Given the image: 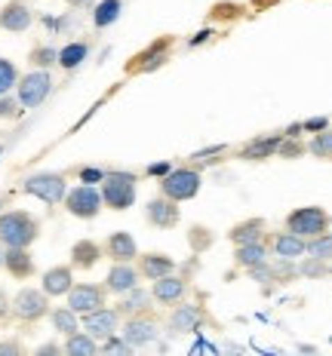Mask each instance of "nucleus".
Instances as JSON below:
<instances>
[{
  "label": "nucleus",
  "instance_id": "1",
  "mask_svg": "<svg viewBox=\"0 0 332 356\" xmlns=\"http://www.w3.org/2000/svg\"><path fill=\"white\" fill-rule=\"evenodd\" d=\"M37 236H40V221H37L34 215H28L22 209L0 215V243H3L6 249L10 246H31Z\"/></svg>",
  "mask_w": 332,
  "mask_h": 356
},
{
  "label": "nucleus",
  "instance_id": "2",
  "mask_svg": "<svg viewBox=\"0 0 332 356\" xmlns=\"http://www.w3.org/2000/svg\"><path fill=\"white\" fill-rule=\"evenodd\" d=\"M136 184L139 178L132 172H105L102 178V203L114 212H127L136 203Z\"/></svg>",
  "mask_w": 332,
  "mask_h": 356
},
{
  "label": "nucleus",
  "instance_id": "3",
  "mask_svg": "<svg viewBox=\"0 0 332 356\" xmlns=\"http://www.w3.org/2000/svg\"><path fill=\"white\" fill-rule=\"evenodd\" d=\"M200 184H203L200 169H194V166L169 169V172L160 178V194L175 200V203H184V200H194L200 194Z\"/></svg>",
  "mask_w": 332,
  "mask_h": 356
},
{
  "label": "nucleus",
  "instance_id": "4",
  "mask_svg": "<svg viewBox=\"0 0 332 356\" xmlns=\"http://www.w3.org/2000/svg\"><path fill=\"white\" fill-rule=\"evenodd\" d=\"M332 215L323 209V206H301V209H292L286 215V231L301 236V240H311V236L329 231Z\"/></svg>",
  "mask_w": 332,
  "mask_h": 356
},
{
  "label": "nucleus",
  "instance_id": "5",
  "mask_svg": "<svg viewBox=\"0 0 332 356\" xmlns=\"http://www.w3.org/2000/svg\"><path fill=\"white\" fill-rule=\"evenodd\" d=\"M25 194L56 206L65 200V194H68V181H65L62 172H37V175L25 178Z\"/></svg>",
  "mask_w": 332,
  "mask_h": 356
},
{
  "label": "nucleus",
  "instance_id": "6",
  "mask_svg": "<svg viewBox=\"0 0 332 356\" xmlns=\"http://www.w3.org/2000/svg\"><path fill=\"white\" fill-rule=\"evenodd\" d=\"M16 92H19L22 108H40L47 102V95L53 92V77H49L47 68H37L31 74H25V77H19Z\"/></svg>",
  "mask_w": 332,
  "mask_h": 356
},
{
  "label": "nucleus",
  "instance_id": "7",
  "mask_svg": "<svg viewBox=\"0 0 332 356\" xmlns=\"http://www.w3.org/2000/svg\"><path fill=\"white\" fill-rule=\"evenodd\" d=\"M102 191H95L93 184H77L65 194V209H68L74 218H95L102 212Z\"/></svg>",
  "mask_w": 332,
  "mask_h": 356
},
{
  "label": "nucleus",
  "instance_id": "8",
  "mask_svg": "<svg viewBox=\"0 0 332 356\" xmlns=\"http://www.w3.org/2000/svg\"><path fill=\"white\" fill-rule=\"evenodd\" d=\"M13 314L22 323H37L49 314V295L43 289H22L13 301Z\"/></svg>",
  "mask_w": 332,
  "mask_h": 356
},
{
  "label": "nucleus",
  "instance_id": "9",
  "mask_svg": "<svg viewBox=\"0 0 332 356\" xmlns=\"http://www.w3.org/2000/svg\"><path fill=\"white\" fill-rule=\"evenodd\" d=\"M105 295L108 289L105 286H95V283H80V286H71L68 289V307L74 314H93V310L105 307Z\"/></svg>",
  "mask_w": 332,
  "mask_h": 356
},
{
  "label": "nucleus",
  "instance_id": "10",
  "mask_svg": "<svg viewBox=\"0 0 332 356\" xmlns=\"http://www.w3.org/2000/svg\"><path fill=\"white\" fill-rule=\"evenodd\" d=\"M145 215H148V221H151L154 227H160V231H173L175 225L182 221V212H179V203L175 200H169V197H154L151 203L145 206Z\"/></svg>",
  "mask_w": 332,
  "mask_h": 356
},
{
  "label": "nucleus",
  "instance_id": "11",
  "mask_svg": "<svg viewBox=\"0 0 332 356\" xmlns=\"http://www.w3.org/2000/svg\"><path fill=\"white\" fill-rule=\"evenodd\" d=\"M157 335H160L157 323L148 320V316H142V314L129 316L127 325H123V341H127L129 347H148V344L157 341Z\"/></svg>",
  "mask_w": 332,
  "mask_h": 356
},
{
  "label": "nucleus",
  "instance_id": "12",
  "mask_svg": "<svg viewBox=\"0 0 332 356\" xmlns=\"http://www.w3.org/2000/svg\"><path fill=\"white\" fill-rule=\"evenodd\" d=\"M31 22H34V13L25 0H6L3 10H0V28H3V31H13V34L28 31Z\"/></svg>",
  "mask_w": 332,
  "mask_h": 356
},
{
  "label": "nucleus",
  "instance_id": "13",
  "mask_svg": "<svg viewBox=\"0 0 332 356\" xmlns=\"http://www.w3.org/2000/svg\"><path fill=\"white\" fill-rule=\"evenodd\" d=\"M184 292H188V283H184L182 277H175V273L157 277V280H154V286H151V298L157 304H166V307L179 304L184 298Z\"/></svg>",
  "mask_w": 332,
  "mask_h": 356
},
{
  "label": "nucleus",
  "instance_id": "14",
  "mask_svg": "<svg viewBox=\"0 0 332 356\" xmlns=\"http://www.w3.org/2000/svg\"><path fill=\"white\" fill-rule=\"evenodd\" d=\"M120 325V310H108V307H99L93 314H84V329L90 332L93 338H111Z\"/></svg>",
  "mask_w": 332,
  "mask_h": 356
},
{
  "label": "nucleus",
  "instance_id": "15",
  "mask_svg": "<svg viewBox=\"0 0 332 356\" xmlns=\"http://www.w3.org/2000/svg\"><path fill=\"white\" fill-rule=\"evenodd\" d=\"M203 325V310L197 307V304H182L173 310V316H169V329L175 332V335H191V332H197Z\"/></svg>",
  "mask_w": 332,
  "mask_h": 356
},
{
  "label": "nucleus",
  "instance_id": "16",
  "mask_svg": "<svg viewBox=\"0 0 332 356\" xmlns=\"http://www.w3.org/2000/svg\"><path fill=\"white\" fill-rule=\"evenodd\" d=\"M136 286H139V270L136 267H132L129 261H114V267H111L108 277H105L108 292L123 295V292H129V289H136Z\"/></svg>",
  "mask_w": 332,
  "mask_h": 356
},
{
  "label": "nucleus",
  "instance_id": "17",
  "mask_svg": "<svg viewBox=\"0 0 332 356\" xmlns=\"http://www.w3.org/2000/svg\"><path fill=\"white\" fill-rule=\"evenodd\" d=\"M166 273H175V261L166 252H145V255H139V277L154 283L157 277H166Z\"/></svg>",
  "mask_w": 332,
  "mask_h": 356
},
{
  "label": "nucleus",
  "instance_id": "18",
  "mask_svg": "<svg viewBox=\"0 0 332 356\" xmlns=\"http://www.w3.org/2000/svg\"><path fill=\"white\" fill-rule=\"evenodd\" d=\"M3 267L10 277L16 280H28L34 273V258L31 252H28V246H10L3 252Z\"/></svg>",
  "mask_w": 332,
  "mask_h": 356
},
{
  "label": "nucleus",
  "instance_id": "19",
  "mask_svg": "<svg viewBox=\"0 0 332 356\" xmlns=\"http://www.w3.org/2000/svg\"><path fill=\"white\" fill-rule=\"evenodd\" d=\"M105 255L114 258V261H136L139 246H136V240H132V234H127V231L111 234L105 240Z\"/></svg>",
  "mask_w": 332,
  "mask_h": 356
},
{
  "label": "nucleus",
  "instance_id": "20",
  "mask_svg": "<svg viewBox=\"0 0 332 356\" xmlns=\"http://www.w3.org/2000/svg\"><path fill=\"white\" fill-rule=\"evenodd\" d=\"M74 286V277H71V267L58 264V267H49L40 280V289L49 295V298H58V295H68V289Z\"/></svg>",
  "mask_w": 332,
  "mask_h": 356
},
{
  "label": "nucleus",
  "instance_id": "21",
  "mask_svg": "<svg viewBox=\"0 0 332 356\" xmlns=\"http://www.w3.org/2000/svg\"><path fill=\"white\" fill-rule=\"evenodd\" d=\"M234 261H237V267H243V270L264 264V261H268V246H264V240L240 243V246H234Z\"/></svg>",
  "mask_w": 332,
  "mask_h": 356
},
{
  "label": "nucleus",
  "instance_id": "22",
  "mask_svg": "<svg viewBox=\"0 0 332 356\" xmlns=\"http://www.w3.org/2000/svg\"><path fill=\"white\" fill-rule=\"evenodd\" d=\"M274 255L283 258V261H295V258L308 255V240H301V236H295L290 231L277 234L274 236Z\"/></svg>",
  "mask_w": 332,
  "mask_h": 356
},
{
  "label": "nucleus",
  "instance_id": "23",
  "mask_svg": "<svg viewBox=\"0 0 332 356\" xmlns=\"http://www.w3.org/2000/svg\"><path fill=\"white\" fill-rule=\"evenodd\" d=\"M264 231H268L264 218H246V221H240V225H234L231 231H228V240H231L234 246H240V243H255V240L264 236Z\"/></svg>",
  "mask_w": 332,
  "mask_h": 356
},
{
  "label": "nucleus",
  "instance_id": "24",
  "mask_svg": "<svg viewBox=\"0 0 332 356\" xmlns=\"http://www.w3.org/2000/svg\"><path fill=\"white\" fill-rule=\"evenodd\" d=\"M102 261V246L93 240H80L71 246V264L80 267V270H90V267H95Z\"/></svg>",
  "mask_w": 332,
  "mask_h": 356
},
{
  "label": "nucleus",
  "instance_id": "25",
  "mask_svg": "<svg viewBox=\"0 0 332 356\" xmlns=\"http://www.w3.org/2000/svg\"><path fill=\"white\" fill-rule=\"evenodd\" d=\"M86 56H90V43L84 40H74V43H65L62 49H58V62L65 71H74L80 62H86Z\"/></svg>",
  "mask_w": 332,
  "mask_h": 356
},
{
  "label": "nucleus",
  "instance_id": "26",
  "mask_svg": "<svg viewBox=\"0 0 332 356\" xmlns=\"http://www.w3.org/2000/svg\"><path fill=\"white\" fill-rule=\"evenodd\" d=\"M280 147V136H268V138H255L240 151L243 160H268L271 154H277Z\"/></svg>",
  "mask_w": 332,
  "mask_h": 356
},
{
  "label": "nucleus",
  "instance_id": "27",
  "mask_svg": "<svg viewBox=\"0 0 332 356\" xmlns=\"http://www.w3.org/2000/svg\"><path fill=\"white\" fill-rule=\"evenodd\" d=\"M95 350H99V344H95V338L90 335V332H74V335H68V341H65V353L71 356H93Z\"/></svg>",
  "mask_w": 332,
  "mask_h": 356
},
{
  "label": "nucleus",
  "instance_id": "28",
  "mask_svg": "<svg viewBox=\"0 0 332 356\" xmlns=\"http://www.w3.org/2000/svg\"><path fill=\"white\" fill-rule=\"evenodd\" d=\"M120 10H123V0H102L93 13V25L95 28H108L120 19Z\"/></svg>",
  "mask_w": 332,
  "mask_h": 356
},
{
  "label": "nucleus",
  "instance_id": "29",
  "mask_svg": "<svg viewBox=\"0 0 332 356\" xmlns=\"http://www.w3.org/2000/svg\"><path fill=\"white\" fill-rule=\"evenodd\" d=\"M148 301H151V295L142 292V289H129V292H123V301H120V314H129V316H136V314H145L148 310Z\"/></svg>",
  "mask_w": 332,
  "mask_h": 356
},
{
  "label": "nucleus",
  "instance_id": "30",
  "mask_svg": "<svg viewBox=\"0 0 332 356\" xmlns=\"http://www.w3.org/2000/svg\"><path fill=\"white\" fill-rule=\"evenodd\" d=\"M49 320H53V329L56 332H62L65 338L74 335V332L80 329V323H77V314H74L71 307H56L53 314H49Z\"/></svg>",
  "mask_w": 332,
  "mask_h": 356
},
{
  "label": "nucleus",
  "instance_id": "31",
  "mask_svg": "<svg viewBox=\"0 0 332 356\" xmlns=\"http://www.w3.org/2000/svg\"><path fill=\"white\" fill-rule=\"evenodd\" d=\"M308 255L317 258V261H332V234L329 231H323V234H317L308 240Z\"/></svg>",
  "mask_w": 332,
  "mask_h": 356
},
{
  "label": "nucleus",
  "instance_id": "32",
  "mask_svg": "<svg viewBox=\"0 0 332 356\" xmlns=\"http://www.w3.org/2000/svg\"><path fill=\"white\" fill-rule=\"evenodd\" d=\"M308 151H311L314 157H320V160H332V129L329 126L326 129H320L311 142H308Z\"/></svg>",
  "mask_w": 332,
  "mask_h": 356
},
{
  "label": "nucleus",
  "instance_id": "33",
  "mask_svg": "<svg viewBox=\"0 0 332 356\" xmlns=\"http://www.w3.org/2000/svg\"><path fill=\"white\" fill-rule=\"evenodd\" d=\"M16 83H19V71H16V65H13L10 58L0 56V95H6L10 89H16Z\"/></svg>",
  "mask_w": 332,
  "mask_h": 356
},
{
  "label": "nucleus",
  "instance_id": "34",
  "mask_svg": "<svg viewBox=\"0 0 332 356\" xmlns=\"http://www.w3.org/2000/svg\"><path fill=\"white\" fill-rule=\"evenodd\" d=\"M58 62V53L53 47H37L31 53V65H37V68H49V65Z\"/></svg>",
  "mask_w": 332,
  "mask_h": 356
},
{
  "label": "nucleus",
  "instance_id": "35",
  "mask_svg": "<svg viewBox=\"0 0 332 356\" xmlns=\"http://www.w3.org/2000/svg\"><path fill=\"white\" fill-rule=\"evenodd\" d=\"M22 114V102H16L10 92L0 95V120H16Z\"/></svg>",
  "mask_w": 332,
  "mask_h": 356
},
{
  "label": "nucleus",
  "instance_id": "36",
  "mask_svg": "<svg viewBox=\"0 0 332 356\" xmlns=\"http://www.w3.org/2000/svg\"><path fill=\"white\" fill-rule=\"evenodd\" d=\"M305 151H308V147H305V145H299V142H290V145L280 142V147H277L280 157H299V154H305Z\"/></svg>",
  "mask_w": 332,
  "mask_h": 356
},
{
  "label": "nucleus",
  "instance_id": "37",
  "mask_svg": "<svg viewBox=\"0 0 332 356\" xmlns=\"http://www.w3.org/2000/svg\"><path fill=\"white\" fill-rule=\"evenodd\" d=\"M102 178H105L102 169H90V166L80 169V181H84V184H102Z\"/></svg>",
  "mask_w": 332,
  "mask_h": 356
},
{
  "label": "nucleus",
  "instance_id": "38",
  "mask_svg": "<svg viewBox=\"0 0 332 356\" xmlns=\"http://www.w3.org/2000/svg\"><path fill=\"white\" fill-rule=\"evenodd\" d=\"M105 341H108V344H105V350H111V353H129V350H132V347L127 344V341H114V335L105 338Z\"/></svg>",
  "mask_w": 332,
  "mask_h": 356
},
{
  "label": "nucleus",
  "instance_id": "39",
  "mask_svg": "<svg viewBox=\"0 0 332 356\" xmlns=\"http://www.w3.org/2000/svg\"><path fill=\"white\" fill-rule=\"evenodd\" d=\"M249 277L258 280V283H268V280H271V270H268L264 264H258V267H249Z\"/></svg>",
  "mask_w": 332,
  "mask_h": 356
},
{
  "label": "nucleus",
  "instance_id": "40",
  "mask_svg": "<svg viewBox=\"0 0 332 356\" xmlns=\"http://www.w3.org/2000/svg\"><path fill=\"white\" fill-rule=\"evenodd\" d=\"M323 264H326V261H317V258H311V261L301 267V273H308V277H317V273H323Z\"/></svg>",
  "mask_w": 332,
  "mask_h": 356
},
{
  "label": "nucleus",
  "instance_id": "41",
  "mask_svg": "<svg viewBox=\"0 0 332 356\" xmlns=\"http://www.w3.org/2000/svg\"><path fill=\"white\" fill-rule=\"evenodd\" d=\"M326 126H329L326 117H317V120H308L305 126H301V129H308V132H320V129H326Z\"/></svg>",
  "mask_w": 332,
  "mask_h": 356
},
{
  "label": "nucleus",
  "instance_id": "42",
  "mask_svg": "<svg viewBox=\"0 0 332 356\" xmlns=\"http://www.w3.org/2000/svg\"><path fill=\"white\" fill-rule=\"evenodd\" d=\"M0 353H22V344L19 341H3V344H0Z\"/></svg>",
  "mask_w": 332,
  "mask_h": 356
},
{
  "label": "nucleus",
  "instance_id": "43",
  "mask_svg": "<svg viewBox=\"0 0 332 356\" xmlns=\"http://www.w3.org/2000/svg\"><path fill=\"white\" fill-rule=\"evenodd\" d=\"M169 169H173V166H169V163H154V166L148 169V172H151V175H166Z\"/></svg>",
  "mask_w": 332,
  "mask_h": 356
},
{
  "label": "nucleus",
  "instance_id": "44",
  "mask_svg": "<svg viewBox=\"0 0 332 356\" xmlns=\"http://www.w3.org/2000/svg\"><path fill=\"white\" fill-rule=\"evenodd\" d=\"M58 347L56 344H47V347H37V353H56Z\"/></svg>",
  "mask_w": 332,
  "mask_h": 356
},
{
  "label": "nucleus",
  "instance_id": "45",
  "mask_svg": "<svg viewBox=\"0 0 332 356\" xmlns=\"http://www.w3.org/2000/svg\"><path fill=\"white\" fill-rule=\"evenodd\" d=\"M0 267H3V249H0Z\"/></svg>",
  "mask_w": 332,
  "mask_h": 356
}]
</instances>
